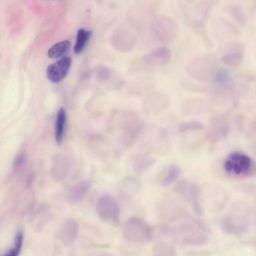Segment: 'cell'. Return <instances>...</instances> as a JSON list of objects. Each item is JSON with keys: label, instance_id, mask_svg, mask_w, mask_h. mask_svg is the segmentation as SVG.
<instances>
[{"label": "cell", "instance_id": "cell-8", "mask_svg": "<svg viewBox=\"0 0 256 256\" xmlns=\"http://www.w3.org/2000/svg\"><path fill=\"white\" fill-rule=\"evenodd\" d=\"M72 63L71 58L64 56L50 65L46 71L47 78L54 83H59L67 76Z\"/></svg>", "mask_w": 256, "mask_h": 256}, {"label": "cell", "instance_id": "cell-13", "mask_svg": "<svg viewBox=\"0 0 256 256\" xmlns=\"http://www.w3.org/2000/svg\"><path fill=\"white\" fill-rule=\"evenodd\" d=\"M228 124L222 116H216L212 119L211 128L209 134V138L214 142L224 138L228 132Z\"/></svg>", "mask_w": 256, "mask_h": 256}, {"label": "cell", "instance_id": "cell-14", "mask_svg": "<svg viewBox=\"0 0 256 256\" xmlns=\"http://www.w3.org/2000/svg\"><path fill=\"white\" fill-rule=\"evenodd\" d=\"M91 187V183L88 180L80 181L74 185L69 190L68 199L72 204H76L81 201Z\"/></svg>", "mask_w": 256, "mask_h": 256}, {"label": "cell", "instance_id": "cell-29", "mask_svg": "<svg viewBox=\"0 0 256 256\" xmlns=\"http://www.w3.org/2000/svg\"><path fill=\"white\" fill-rule=\"evenodd\" d=\"M204 126L200 122L192 121L182 123L179 126V130L181 133L200 130L204 128Z\"/></svg>", "mask_w": 256, "mask_h": 256}, {"label": "cell", "instance_id": "cell-16", "mask_svg": "<svg viewBox=\"0 0 256 256\" xmlns=\"http://www.w3.org/2000/svg\"><path fill=\"white\" fill-rule=\"evenodd\" d=\"M212 79L213 87L228 88L231 81L230 73L227 69L220 68L215 72Z\"/></svg>", "mask_w": 256, "mask_h": 256}, {"label": "cell", "instance_id": "cell-20", "mask_svg": "<svg viewBox=\"0 0 256 256\" xmlns=\"http://www.w3.org/2000/svg\"><path fill=\"white\" fill-rule=\"evenodd\" d=\"M156 162V159L148 155L142 156L134 163V170L137 174H142L151 168Z\"/></svg>", "mask_w": 256, "mask_h": 256}, {"label": "cell", "instance_id": "cell-15", "mask_svg": "<svg viewBox=\"0 0 256 256\" xmlns=\"http://www.w3.org/2000/svg\"><path fill=\"white\" fill-rule=\"evenodd\" d=\"M171 58L170 50L166 47L158 48L146 56V61L153 65L163 66L169 62Z\"/></svg>", "mask_w": 256, "mask_h": 256}, {"label": "cell", "instance_id": "cell-22", "mask_svg": "<svg viewBox=\"0 0 256 256\" xmlns=\"http://www.w3.org/2000/svg\"><path fill=\"white\" fill-rule=\"evenodd\" d=\"M70 42L64 41L53 46L48 52V56L51 59H57L64 56L70 48Z\"/></svg>", "mask_w": 256, "mask_h": 256}, {"label": "cell", "instance_id": "cell-12", "mask_svg": "<svg viewBox=\"0 0 256 256\" xmlns=\"http://www.w3.org/2000/svg\"><path fill=\"white\" fill-rule=\"evenodd\" d=\"M79 234V226L77 222L73 219L66 220L63 226L61 239L66 247L72 246L77 240Z\"/></svg>", "mask_w": 256, "mask_h": 256}, {"label": "cell", "instance_id": "cell-23", "mask_svg": "<svg viewBox=\"0 0 256 256\" xmlns=\"http://www.w3.org/2000/svg\"><path fill=\"white\" fill-rule=\"evenodd\" d=\"M244 58V52H232L222 54L221 61L225 66H236L242 62Z\"/></svg>", "mask_w": 256, "mask_h": 256}, {"label": "cell", "instance_id": "cell-10", "mask_svg": "<svg viewBox=\"0 0 256 256\" xmlns=\"http://www.w3.org/2000/svg\"><path fill=\"white\" fill-rule=\"evenodd\" d=\"M72 166L71 157L66 153L59 154L55 160L53 175L57 181H63L68 176Z\"/></svg>", "mask_w": 256, "mask_h": 256}, {"label": "cell", "instance_id": "cell-34", "mask_svg": "<svg viewBox=\"0 0 256 256\" xmlns=\"http://www.w3.org/2000/svg\"></svg>", "mask_w": 256, "mask_h": 256}, {"label": "cell", "instance_id": "cell-31", "mask_svg": "<svg viewBox=\"0 0 256 256\" xmlns=\"http://www.w3.org/2000/svg\"><path fill=\"white\" fill-rule=\"evenodd\" d=\"M186 183L184 181H181L178 182L175 187V190L177 192L183 194L185 191Z\"/></svg>", "mask_w": 256, "mask_h": 256}, {"label": "cell", "instance_id": "cell-24", "mask_svg": "<svg viewBox=\"0 0 256 256\" xmlns=\"http://www.w3.org/2000/svg\"><path fill=\"white\" fill-rule=\"evenodd\" d=\"M181 168L176 164L171 165L168 170V173L161 181V184L163 187H168L174 183L181 174Z\"/></svg>", "mask_w": 256, "mask_h": 256}, {"label": "cell", "instance_id": "cell-27", "mask_svg": "<svg viewBox=\"0 0 256 256\" xmlns=\"http://www.w3.org/2000/svg\"><path fill=\"white\" fill-rule=\"evenodd\" d=\"M140 187L139 182L135 178H127L124 180L120 186V191L125 195L137 192Z\"/></svg>", "mask_w": 256, "mask_h": 256}, {"label": "cell", "instance_id": "cell-7", "mask_svg": "<svg viewBox=\"0 0 256 256\" xmlns=\"http://www.w3.org/2000/svg\"><path fill=\"white\" fill-rule=\"evenodd\" d=\"M154 29L157 36L163 43L170 44L176 39L178 28L175 21L165 15L158 16L154 23Z\"/></svg>", "mask_w": 256, "mask_h": 256}, {"label": "cell", "instance_id": "cell-32", "mask_svg": "<svg viewBox=\"0 0 256 256\" xmlns=\"http://www.w3.org/2000/svg\"><path fill=\"white\" fill-rule=\"evenodd\" d=\"M24 160V157L23 155H20L18 157V158L16 159V161L15 162V167H18L20 166V165H21V164L23 163Z\"/></svg>", "mask_w": 256, "mask_h": 256}, {"label": "cell", "instance_id": "cell-26", "mask_svg": "<svg viewBox=\"0 0 256 256\" xmlns=\"http://www.w3.org/2000/svg\"><path fill=\"white\" fill-rule=\"evenodd\" d=\"M228 11L240 25H244L247 19L246 14L242 6L237 4H232L229 6Z\"/></svg>", "mask_w": 256, "mask_h": 256}, {"label": "cell", "instance_id": "cell-3", "mask_svg": "<svg viewBox=\"0 0 256 256\" xmlns=\"http://www.w3.org/2000/svg\"><path fill=\"white\" fill-rule=\"evenodd\" d=\"M96 212L100 219L110 225L119 224L120 208L117 200L110 195L102 196L96 204Z\"/></svg>", "mask_w": 256, "mask_h": 256}, {"label": "cell", "instance_id": "cell-4", "mask_svg": "<svg viewBox=\"0 0 256 256\" xmlns=\"http://www.w3.org/2000/svg\"><path fill=\"white\" fill-rule=\"evenodd\" d=\"M211 8L209 1H200L189 6L184 12L186 21L195 30H200L208 19Z\"/></svg>", "mask_w": 256, "mask_h": 256}, {"label": "cell", "instance_id": "cell-28", "mask_svg": "<svg viewBox=\"0 0 256 256\" xmlns=\"http://www.w3.org/2000/svg\"><path fill=\"white\" fill-rule=\"evenodd\" d=\"M244 46L238 42H229L220 46L219 53L222 55L232 52H244Z\"/></svg>", "mask_w": 256, "mask_h": 256}, {"label": "cell", "instance_id": "cell-21", "mask_svg": "<svg viewBox=\"0 0 256 256\" xmlns=\"http://www.w3.org/2000/svg\"><path fill=\"white\" fill-rule=\"evenodd\" d=\"M91 35L92 32L90 31L85 30L84 29L78 30L74 49L75 54H80L84 51Z\"/></svg>", "mask_w": 256, "mask_h": 256}, {"label": "cell", "instance_id": "cell-2", "mask_svg": "<svg viewBox=\"0 0 256 256\" xmlns=\"http://www.w3.org/2000/svg\"><path fill=\"white\" fill-rule=\"evenodd\" d=\"M123 235L127 240L130 242L146 243L151 240L153 230L145 220L138 217H132L124 223Z\"/></svg>", "mask_w": 256, "mask_h": 256}, {"label": "cell", "instance_id": "cell-30", "mask_svg": "<svg viewBox=\"0 0 256 256\" xmlns=\"http://www.w3.org/2000/svg\"><path fill=\"white\" fill-rule=\"evenodd\" d=\"M23 243V234L21 232L17 233L16 236L15 250L19 254Z\"/></svg>", "mask_w": 256, "mask_h": 256}, {"label": "cell", "instance_id": "cell-18", "mask_svg": "<svg viewBox=\"0 0 256 256\" xmlns=\"http://www.w3.org/2000/svg\"><path fill=\"white\" fill-rule=\"evenodd\" d=\"M189 195L190 199L195 213L199 216H202L204 212L200 198V188L194 183L191 184L189 186Z\"/></svg>", "mask_w": 256, "mask_h": 256}, {"label": "cell", "instance_id": "cell-5", "mask_svg": "<svg viewBox=\"0 0 256 256\" xmlns=\"http://www.w3.org/2000/svg\"><path fill=\"white\" fill-rule=\"evenodd\" d=\"M189 75L199 82H206L212 79L215 71L212 61L206 57L196 58L188 65Z\"/></svg>", "mask_w": 256, "mask_h": 256}, {"label": "cell", "instance_id": "cell-9", "mask_svg": "<svg viewBox=\"0 0 256 256\" xmlns=\"http://www.w3.org/2000/svg\"><path fill=\"white\" fill-rule=\"evenodd\" d=\"M232 163V172L236 176L247 174L252 167V160L247 155L233 152L229 156Z\"/></svg>", "mask_w": 256, "mask_h": 256}, {"label": "cell", "instance_id": "cell-17", "mask_svg": "<svg viewBox=\"0 0 256 256\" xmlns=\"http://www.w3.org/2000/svg\"><path fill=\"white\" fill-rule=\"evenodd\" d=\"M66 120V111L64 108H61L57 113L55 124V138L58 144L63 141Z\"/></svg>", "mask_w": 256, "mask_h": 256}, {"label": "cell", "instance_id": "cell-33", "mask_svg": "<svg viewBox=\"0 0 256 256\" xmlns=\"http://www.w3.org/2000/svg\"><path fill=\"white\" fill-rule=\"evenodd\" d=\"M19 254L16 251V250L14 249L10 251L5 256H18Z\"/></svg>", "mask_w": 256, "mask_h": 256}, {"label": "cell", "instance_id": "cell-11", "mask_svg": "<svg viewBox=\"0 0 256 256\" xmlns=\"http://www.w3.org/2000/svg\"><path fill=\"white\" fill-rule=\"evenodd\" d=\"M211 29L214 36L218 40H225L236 34L237 30L231 24L221 19L214 20Z\"/></svg>", "mask_w": 256, "mask_h": 256}, {"label": "cell", "instance_id": "cell-19", "mask_svg": "<svg viewBox=\"0 0 256 256\" xmlns=\"http://www.w3.org/2000/svg\"><path fill=\"white\" fill-rule=\"evenodd\" d=\"M153 256H177L175 247L166 242L157 243L153 247Z\"/></svg>", "mask_w": 256, "mask_h": 256}, {"label": "cell", "instance_id": "cell-1", "mask_svg": "<svg viewBox=\"0 0 256 256\" xmlns=\"http://www.w3.org/2000/svg\"><path fill=\"white\" fill-rule=\"evenodd\" d=\"M176 232L182 238L183 244L187 246H201L208 243V231L205 225L195 220H187L180 223Z\"/></svg>", "mask_w": 256, "mask_h": 256}, {"label": "cell", "instance_id": "cell-25", "mask_svg": "<svg viewBox=\"0 0 256 256\" xmlns=\"http://www.w3.org/2000/svg\"><path fill=\"white\" fill-rule=\"evenodd\" d=\"M205 104V102L203 100L192 98L184 103L182 109L185 113H194L201 111Z\"/></svg>", "mask_w": 256, "mask_h": 256}, {"label": "cell", "instance_id": "cell-6", "mask_svg": "<svg viewBox=\"0 0 256 256\" xmlns=\"http://www.w3.org/2000/svg\"><path fill=\"white\" fill-rule=\"evenodd\" d=\"M250 223L247 214L233 212L224 217L221 221V226L223 230L229 234L241 235L247 232Z\"/></svg>", "mask_w": 256, "mask_h": 256}]
</instances>
